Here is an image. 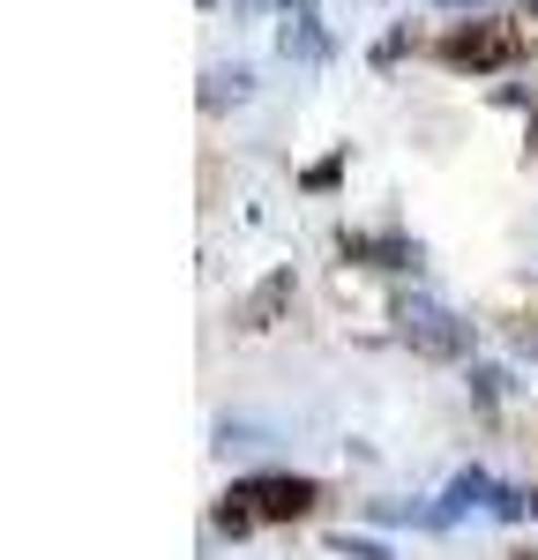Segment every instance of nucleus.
I'll list each match as a JSON object with an SVG mask.
<instances>
[{"instance_id": "obj_3", "label": "nucleus", "mask_w": 538, "mask_h": 560, "mask_svg": "<svg viewBox=\"0 0 538 560\" xmlns=\"http://www.w3.org/2000/svg\"><path fill=\"white\" fill-rule=\"evenodd\" d=\"M397 322H404V337H411L419 351H434V359H456V351H464V329H456V314H448V306L411 300Z\"/></svg>"}, {"instance_id": "obj_5", "label": "nucleus", "mask_w": 538, "mask_h": 560, "mask_svg": "<svg viewBox=\"0 0 538 560\" xmlns=\"http://www.w3.org/2000/svg\"><path fill=\"white\" fill-rule=\"evenodd\" d=\"M531 8H538V0H531Z\"/></svg>"}, {"instance_id": "obj_4", "label": "nucleus", "mask_w": 538, "mask_h": 560, "mask_svg": "<svg viewBox=\"0 0 538 560\" xmlns=\"http://www.w3.org/2000/svg\"><path fill=\"white\" fill-rule=\"evenodd\" d=\"M284 300H292V269L262 277V284H255V300H247V329H269V322L284 314Z\"/></svg>"}, {"instance_id": "obj_1", "label": "nucleus", "mask_w": 538, "mask_h": 560, "mask_svg": "<svg viewBox=\"0 0 538 560\" xmlns=\"http://www.w3.org/2000/svg\"><path fill=\"white\" fill-rule=\"evenodd\" d=\"M442 60L448 68H471V75L508 68V60H516V31H501V23H464V31L442 38Z\"/></svg>"}, {"instance_id": "obj_2", "label": "nucleus", "mask_w": 538, "mask_h": 560, "mask_svg": "<svg viewBox=\"0 0 538 560\" xmlns=\"http://www.w3.org/2000/svg\"><path fill=\"white\" fill-rule=\"evenodd\" d=\"M232 501H239L247 516H262V523H292V516H307V509H314V486H307V478H247Z\"/></svg>"}]
</instances>
